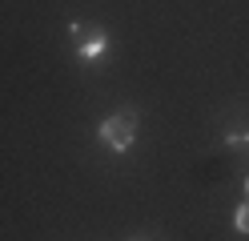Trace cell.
Segmentation results:
<instances>
[{
    "label": "cell",
    "mask_w": 249,
    "mask_h": 241,
    "mask_svg": "<svg viewBox=\"0 0 249 241\" xmlns=\"http://www.w3.org/2000/svg\"><path fill=\"white\" fill-rule=\"evenodd\" d=\"M101 141L108 145L113 153H129L133 141H137V112L133 109H117L101 121Z\"/></svg>",
    "instance_id": "obj_1"
},
{
    "label": "cell",
    "mask_w": 249,
    "mask_h": 241,
    "mask_svg": "<svg viewBox=\"0 0 249 241\" xmlns=\"http://www.w3.org/2000/svg\"><path fill=\"white\" fill-rule=\"evenodd\" d=\"M105 53H108V32H105V28H92L89 37H85L81 44H76V56H81L85 64H92V60H101Z\"/></svg>",
    "instance_id": "obj_2"
},
{
    "label": "cell",
    "mask_w": 249,
    "mask_h": 241,
    "mask_svg": "<svg viewBox=\"0 0 249 241\" xmlns=\"http://www.w3.org/2000/svg\"><path fill=\"white\" fill-rule=\"evenodd\" d=\"M233 229H237V233H249V201L237 205V213H233Z\"/></svg>",
    "instance_id": "obj_3"
},
{
    "label": "cell",
    "mask_w": 249,
    "mask_h": 241,
    "mask_svg": "<svg viewBox=\"0 0 249 241\" xmlns=\"http://www.w3.org/2000/svg\"><path fill=\"white\" fill-rule=\"evenodd\" d=\"M69 32H72V40L81 44V40L89 37V24H85V20H72V24H69Z\"/></svg>",
    "instance_id": "obj_4"
},
{
    "label": "cell",
    "mask_w": 249,
    "mask_h": 241,
    "mask_svg": "<svg viewBox=\"0 0 249 241\" xmlns=\"http://www.w3.org/2000/svg\"><path fill=\"white\" fill-rule=\"evenodd\" d=\"M225 145H249V133H229Z\"/></svg>",
    "instance_id": "obj_5"
},
{
    "label": "cell",
    "mask_w": 249,
    "mask_h": 241,
    "mask_svg": "<svg viewBox=\"0 0 249 241\" xmlns=\"http://www.w3.org/2000/svg\"><path fill=\"white\" fill-rule=\"evenodd\" d=\"M245 193H249V177H245Z\"/></svg>",
    "instance_id": "obj_6"
}]
</instances>
